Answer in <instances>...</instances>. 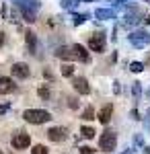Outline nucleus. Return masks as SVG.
<instances>
[{"instance_id": "29", "label": "nucleus", "mask_w": 150, "mask_h": 154, "mask_svg": "<svg viewBox=\"0 0 150 154\" xmlns=\"http://www.w3.org/2000/svg\"><path fill=\"white\" fill-rule=\"evenodd\" d=\"M144 125H146V130L150 131V109L146 111V119H144Z\"/></svg>"}, {"instance_id": "16", "label": "nucleus", "mask_w": 150, "mask_h": 154, "mask_svg": "<svg viewBox=\"0 0 150 154\" xmlns=\"http://www.w3.org/2000/svg\"><path fill=\"white\" fill-rule=\"evenodd\" d=\"M25 39H27V48H29V51L33 54L35 48H37V37H35V33L33 31H27V33H25Z\"/></svg>"}, {"instance_id": "14", "label": "nucleus", "mask_w": 150, "mask_h": 154, "mask_svg": "<svg viewBox=\"0 0 150 154\" xmlns=\"http://www.w3.org/2000/svg\"><path fill=\"white\" fill-rule=\"evenodd\" d=\"M72 48H74V51H76V56H78V60H80V62H84V64H89V62H91V56H89V51H86V48H84V45L74 43Z\"/></svg>"}, {"instance_id": "6", "label": "nucleus", "mask_w": 150, "mask_h": 154, "mask_svg": "<svg viewBox=\"0 0 150 154\" xmlns=\"http://www.w3.org/2000/svg\"><path fill=\"white\" fill-rule=\"evenodd\" d=\"M12 76L14 78H19V80H25V78H29V74H31V70H29V66L25 64V62H17V64H12Z\"/></svg>"}, {"instance_id": "3", "label": "nucleus", "mask_w": 150, "mask_h": 154, "mask_svg": "<svg viewBox=\"0 0 150 154\" xmlns=\"http://www.w3.org/2000/svg\"><path fill=\"white\" fill-rule=\"evenodd\" d=\"M140 21H144V17H142V11L134 6L132 11H127V12H126V17H123L121 25H123L126 29H130V27H136V25H138Z\"/></svg>"}, {"instance_id": "18", "label": "nucleus", "mask_w": 150, "mask_h": 154, "mask_svg": "<svg viewBox=\"0 0 150 154\" xmlns=\"http://www.w3.org/2000/svg\"><path fill=\"white\" fill-rule=\"evenodd\" d=\"M132 95H134L136 101L142 97V82H138V80H136V82H132Z\"/></svg>"}, {"instance_id": "25", "label": "nucleus", "mask_w": 150, "mask_h": 154, "mask_svg": "<svg viewBox=\"0 0 150 154\" xmlns=\"http://www.w3.org/2000/svg\"><path fill=\"white\" fill-rule=\"evenodd\" d=\"M62 6H64V8H68V11H72V8H76V6H78V0H62Z\"/></svg>"}, {"instance_id": "10", "label": "nucleus", "mask_w": 150, "mask_h": 154, "mask_svg": "<svg viewBox=\"0 0 150 154\" xmlns=\"http://www.w3.org/2000/svg\"><path fill=\"white\" fill-rule=\"evenodd\" d=\"M66 136H68V130L66 128H49L47 130V138L52 142H64Z\"/></svg>"}, {"instance_id": "40", "label": "nucleus", "mask_w": 150, "mask_h": 154, "mask_svg": "<svg viewBox=\"0 0 150 154\" xmlns=\"http://www.w3.org/2000/svg\"><path fill=\"white\" fill-rule=\"evenodd\" d=\"M146 2H148V4H150V0H146Z\"/></svg>"}, {"instance_id": "22", "label": "nucleus", "mask_w": 150, "mask_h": 154, "mask_svg": "<svg viewBox=\"0 0 150 154\" xmlns=\"http://www.w3.org/2000/svg\"><path fill=\"white\" fill-rule=\"evenodd\" d=\"M130 70L134 72V74H140V72L144 70V64H142V62H132V64H130Z\"/></svg>"}, {"instance_id": "41", "label": "nucleus", "mask_w": 150, "mask_h": 154, "mask_svg": "<svg viewBox=\"0 0 150 154\" xmlns=\"http://www.w3.org/2000/svg\"><path fill=\"white\" fill-rule=\"evenodd\" d=\"M0 154H2V150H0Z\"/></svg>"}, {"instance_id": "35", "label": "nucleus", "mask_w": 150, "mask_h": 154, "mask_svg": "<svg viewBox=\"0 0 150 154\" xmlns=\"http://www.w3.org/2000/svg\"><path fill=\"white\" fill-rule=\"evenodd\" d=\"M144 23H146V25H150V14H148V17H144Z\"/></svg>"}, {"instance_id": "38", "label": "nucleus", "mask_w": 150, "mask_h": 154, "mask_svg": "<svg viewBox=\"0 0 150 154\" xmlns=\"http://www.w3.org/2000/svg\"><path fill=\"white\" fill-rule=\"evenodd\" d=\"M82 2H97V0H82Z\"/></svg>"}, {"instance_id": "36", "label": "nucleus", "mask_w": 150, "mask_h": 154, "mask_svg": "<svg viewBox=\"0 0 150 154\" xmlns=\"http://www.w3.org/2000/svg\"><path fill=\"white\" fill-rule=\"evenodd\" d=\"M144 154H150V146H144Z\"/></svg>"}, {"instance_id": "24", "label": "nucleus", "mask_w": 150, "mask_h": 154, "mask_svg": "<svg viewBox=\"0 0 150 154\" xmlns=\"http://www.w3.org/2000/svg\"><path fill=\"white\" fill-rule=\"evenodd\" d=\"M72 19H74V25L78 27V25L86 23V19H89V14H72Z\"/></svg>"}, {"instance_id": "21", "label": "nucleus", "mask_w": 150, "mask_h": 154, "mask_svg": "<svg viewBox=\"0 0 150 154\" xmlns=\"http://www.w3.org/2000/svg\"><path fill=\"white\" fill-rule=\"evenodd\" d=\"M82 119H84V121H91V119H95V109H92V107H86V109L82 111Z\"/></svg>"}, {"instance_id": "7", "label": "nucleus", "mask_w": 150, "mask_h": 154, "mask_svg": "<svg viewBox=\"0 0 150 154\" xmlns=\"http://www.w3.org/2000/svg\"><path fill=\"white\" fill-rule=\"evenodd\" d=\"M89 48H91V51H105V35L103 31L101 33H95V35L89 39Z\"/></svg>"}, {"instance_id": "15", "label": "nucleus", "mask_w": 150, "mask_h": 154, "mask_svg": "<svg viewBox=\"0 0 150 154\" xmlns=\"http://www.w3.org/2000/svg\"><path fill=\"white\" fill-rule=\"evenodd\" d=\"M95 17L101 19V21H109V19L115 17V12L111 11V8H97V11H95Z\"/></svg>"}, {"instance_id": "39", "label": "nucleus", "mask_w": 150, "mask_h": 154, "mask_svg": "<svg viewBox=\"0 0 150 154\" xmlns=\"http://www.w3.org/2000/svg\"><path fill=\"white\" fill-rule=\"evenodd\" d=\"M146 97H148V99H150V88H148V93H146Z\"/></svg>"}, {"instance_id": "17", "label": "nucleus", "mask_w": 150, "mask_h": 154, "mask_svg": "<svg viewBox=\"0 0 150 154\" xmlns=\"http://www.w3.org/2000/svg\"><path fill=\"white\" fill-rule=\"evenodd\" d=\"M37 95L41 97L43 101H49V97H52V91H49V86H47V84H41V86H39V91H37Z\"/></svg>"}, {"instance_id": "34", "label": "nucleus", "mask_w": 150, "mask_h": 154, "mask_svg": "<svg viewBox=\"0 0 150 154\" xmlns=\"http://www.w3.org/2000/svg\"><path fill=\"white\" fill-rule=\"evenodd\" d=\"M2 43H4V33L0 31V45H2Z\"/></svg>"}, {"instance_id": "32", "label": "nucleus", "mask_w": 150, "mask_h": 154, "mask_svg": "<svg viewBox=\"0 0 150 154\" xmlns=\"http://www.w3.org/2000/svg\"><path fill=\"white\" fill-rule=\"evenodd\" d=\"M111 2H113V6H115V8H117V6H119L121 2H126V0H111Z\"/></svg>"}, {"instance_id": "11", "label": "nucleus", "mask_w": 150, "mask_h": 154, "mask_svg": "<svg viewBox=\"0 0 150 154\" xmlns=\"http://www.w3.org/2000/svg\"><path fill=\"white\" fill-rule=\"evenodd\" d=\"M111 115H113V105H111V103H107L105 107H101V109H99V115H97V119H99L103 125H107V123L111 121Z\"/></svg>"}, {"instance_id": "33", "label": "nucleus", "mask_w": 150, "mask_h": 154, "mask_svg": "<svg viewBox=\"0 0 150 154\" xmlns=\"http://www.w3.org/2000/svg\"><path fill=\"white\" fill-rule=\"evenodd\" d=\"M113 93H119V82H113Z\"/></svg>"}, {"instance_id": "1", "label": "nucleus", "mask_w": 150, "mask_h": 154, "mask_svg": "<svg viewBox=\"0 0 150 154\" xmlns=\"http://www.w3.org/2000/svg\"><path fill=\"white\" fill-rule=\"evenodd\" d=\"M23 119H25V121H29V123L39 125V123L49 121L52 115H49V111H45V109H27V111L23 113Z\"/></svg>"}, {"instance_id": "13", "label": "nucleus", "mask_w": 150, "mask_h": 154, "mask_svg": "<svg viewBox=\"0 0 150 154\" xmlns=\"http://www.w3.org/2000/svg\"><path fill=\"white\" fill-rule=\"evenodd\" d=\"M17 88V84L12 82V78H6V76H0V95H8Z\"/></svg>"}, {"instance_id": "30", "label": "nucleus", "mask_w": 150, "mask_h": 154, "mask_svg": "<svg viewBox=\"0 0 150 154\" xmlns=\"http://www.w3.org/2000/svg\"><path fill=\"white\" fill-rule=\"evenodd\" d=\"M6 111H8V103H4V105H0V115H2V113H6Z\"/></svg>"}, {"instance_id": "27", "label": "nucleus", "mask_w": 150, "mask_h": 154, "mask_svg": "<svg viewBox=\"0 0 150 154\" xmlns=\"http://www.w3.org/2000/svg\"><path fill=\"white\" fill-rule=\"evenodd\" d=\"M68 107L70 109H78V99L76 97H68Z\"/></svg>"}, {"instance_id": "2", "label": "nucleus", "mask_w": 150, "mask_h": 154, "mask_svg": "<svg viewBox=\"0 0 150 154\" xmlns=\"http://www.w3.org/2000/svg\"><path fill=\"white\" fill-rule=\"evenodd\" d=\"M115 144H117V134L113 130H105L99 138V148L103 152H113L115 150Z\"/></svg>"}, {"instance_id": "5", "label": "nucleus", "mask_w": 150, "mask_h": 154, "mask_svg": "<svg viewBox=\"0 0 150 154\" xmlns=\"http://www.w3.org/2000/svg\"><path fill=\"white\" fill-rule=\"evenodd\" d=\"M12 148H17V150H23V148H29L31 146V138H29V134H25V131H19L17 136H12Z\"/></svg>"}, {"instance_id": "20", "label": "nucleus", "mask_w": 150, "mask_h": 154, "mask_svg": "<svg viewBox=\"0 0 150 154\" xmlns=\"http://www.w3.org/2000/svg\"><path fill=\"white\" fill-rule=\"evenodd\" d=\"M72 74H74V66L64 62V64H62V76H72Z\"/></svg>"}, {"instance_id": "26", "label": "nucleus", "mask_w": 150, "mask_h": 154, "mask_svg": "<svg viewBox=\"0 0 150 154\" xmlns=\"http://www.w3.org/2000/svg\"><path fill=\"white\" fill-rule=\"evenodd\" d=\"M23 12V19L27 23H35V12L33 11H21Z\"/></svg>"}, {"instance_id": "28", "label": "nucleus", "mask_w": 150, "mask_h": 154, "mask_svg": "<svg viewBox=\"0 0 150 154\" xmlns=\"http://www.w3.org/2000/svg\"><path fill=\"white\" fill-rule=\"evenodd\" d=\"M92 152H95V150H92L91 146H82L80 148V154H92Z\"/></svg>"}, {"instance_id": "9", "label": "nucleus", "mask_w": 150, "mask_h": 154, "mask_svg": "<svg viewBox=\"0 0 150 154\" xmlns=\"http://www.w3.org/2000/svg\"><path fill=\"white\" fill-rule=\"evenodd\" d=\"M56 56H58L60 60H64V62H74V60H78V56H76V51H74V48L70 45V48H58L56 49Z\"/></svg>"}, {"instance_id": "31", "label": "nucleus", "mask_w": 150, "mask_h": 154, "mask_svg": "<svg viewBox=\"0 0 150 154\" xmlns=\"http://www.w3.org/2000/svg\"><path fill=\"white\" fill-rule=\"evenodd\" d=\"M132 119H140L138 117V109H132Z\"/></svg>"}, {"instance_id": "23", "label": "nucleus", "mask_w": 150, "mask_h": 154, "mask_svg": "<svg viewBox=\"0 0 150 154\" xmlns=\"http://www.w3.org/2000/svg\"><path fill=\"white\" fill-rule=\"evenodd\" d=\"M31 154H47V146H43V144H35L33 150H31Z\"/></svg>"}, {"instance_id": "12", "label": "nucleus", "mask_w": 150, "mask_h": 154, "mask_svg": "<svg viewBox=\"0 0 150 154\" xmlns=\"http://www.w3.org/2000/svg\"><path fill=\"white\" fill-rule=\"evenodd\" d=\"M14 4L21 8V11H37L41 4H39V0H14Z\"/></svg>"}, {"instance_id": "8", "label": "nucleus", "mask_w": 150, "mask_h": 154, "mask_svg": "<svg viewBox=\"0 0 150 154\" xmlns=\"http://www.w3.org/2000/svg\"><path fill=\"white\" fill-rule=\"evenodd\" d=\"M72 86H74V91L80 93V95H89V93H91V84H89L86 78H82V76H74V78H72Z\"/></svg>"}, {"instance_id": "37", "label": "nucleus", "mask_w": 150, "mask_h": 154, "mask_svg": "<svg viewBox=\"0 0 150 154\" xmlns=\"http://www.w3.org/2000/svg\"><path fill=\"white\" fill-rule=\"evenodd\" d=\"M123 154H134V148H130V150H126Z\"/></svg>"}, {"instance_id": "4", "label": "nucleus", "mask_w": 150, "mask_h": 154, "mask_svg": "<svg viewBox=\"0 0 150 154\" xmlns=\"http://www.w3.org/2000/svg\"><path fill=\"white\" fill-rule=\"evenodd\" d=\"M127 41H130L134 48H144V45L150 41V35L146 33V31H134L132 35L127 37Z\"/></svg>"}, {"instance_id": "19", "label": "nucleus", "mask_w": 150, "mask_h": 154, "mask_svg": "<svg viewBox=\"0 0 150 154\" xmlns=\"http://www.w3.org/2000/svg\"><path fill=\"white\" fill-rule=\"evenodd\" d=\"M80 134H82V138L91 140V138H95V134H97V131L92 130L91 125H84V128H80Z\"/></svg>"}]
</instances>
